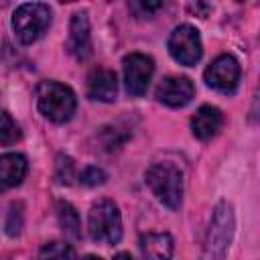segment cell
I'll use <instances>...</instances> for the list:
<instances>
[{
  "mask_svg": "<svg viewBox=\"0 0 260 260\" xmlns=\"http://www.w3.org/2000/svg\"><path fill=\"white\" fill-rule=\"evenodd\" d=\"M26 175V158L18 152H6L0 156V191H8L22 183Z\"/></svg>",
  "mask_w": 260,
  "mask_h": 260,
  "instance_id": "5bb4252c",
  "label": "cell"
},
{
  "mask_svg": "<svg viewBox=\"0 0 260 260\" xmlns=\"http://www.w3.org/2000/svg\"><path fill=\"white\" fill-rule=\"evenodd\" d=\"M51 24V10L43 2L20 4L12 14V28L22 45L39 41Z\"/></svg>",
  "mask_w": 260,
  "mask_h": 260,
  "instance_id": "5b68a950",
  "label": "cell"
},
{
  "mask_svg": "<svg viewBox=\"0 0 260 260\" xmlns=\"http://www.w3.org/2000/svg\"><path fill=\"white\" fill-rule=\"evenodd\" d=\"M140 252L144 260H171L175 244L167 232H148L140 236Z\"/></svg>",
  "mask_w": 260,
  "mask_h": 260,
  "instance_id": "7c38bea8",
  "label": "cell"
},
{
  "mask_svg": "<svg viewBox=\"0 0 260 260\" xmlns=\"http://www.w3.org/2000/svg\"><path fill=\"white\" fill-rule=\"evenodd\" d=\"M57 209H59L57 215H59V225H61V230H63L65 236H69L71 240H77L79 234H81V230H79L81 223H79V215H77L75 207H73L71 203H67V201H61Z\"/></svg>",
  "mask_w": 260,
  "mask_h": 260,
  "instance_id": "9a60e30c",
  "label": "cell"
},
{
  "mask_svg": "<svg viewBox=\"0 0 260 260\" xmlns=\"http://www.w3.org/2000/svg\"><path fill=\"white\" fill-rule=\"evenodd\" d=\"M162 6V2H138V4H132V8H142L144 12H152V10H158Z\"/></svg>",
  "mask_w": 260,
  "mask_h": 260,
  "instance_id": "ffe728a7",
  "label": "cell"
},
{
  "mask_svg": "<svg viewBox=\"0 0 260 260\" xmlns=\"http://www.w3.org/2000/svg\"><path fill=\"white\" fill-rule=\"evenodd\" d=\"M223 124V116L217 108L213 106H201L193 118H191V130H193V136L199 138V140H209L217 134V130L221 128Z\"/></svg>",
  "mask_w": 260,
  "mask_h": 260,
  "instance_id": "4fadbf2b",
  "label": "cell"
},
{
  "mask_svg": "<svg viewBox=\"0 0 260 260\" xmlns=\"http://www.w3.org/2000/svg\"><path fill=\"white\" fill-rule=\"evenodd\" d=\"M154 197L169 209H179L183 201V173L171 162H154L144 175Z\"/></svg>",
  "mask_w": 260,
  "mask_h": 260,
  "instance_id": "3957f363",
  "label": "cell"
},
{
  "mask_svg": "<svg viewBox=\"0 0 260 260\" xmlns=\"http://www.w3.org/2000/svg\"><path fill=\"white\" fill-rule=\"evenodd\" d=\"M122 69H124L126 91L134 98L144 95L146 89H148V83L152 79V73H154L152 59L148 55H142V53H130V55L124 57Z\"/></svg>",
  "mask_w": 260,
  "mask_h": 260,
  "instance_id": "52a82bcc",
  "label": "cell"
},
{
  "mask_svg": "<svg viewBox=\"0 0 260 260\" xmlns=\"http://www.w3.org/2000/svg\"><path fill=\"white\" fill-rule=\"evenodd\" d=\"M39 260H75V254H73L69 244H65V242H51V244H47L41 250Z\"/></svg>",
  "mask_w": 260,
  "mask_h": 260,
  "instance_id": "e0dca14e",
  "label": "cell"
},
{
  "mask_svg": "<svg viewBox=\"0 0 260 260\" xmlns=\"http://www.w3.org/2000/svg\"><path fill=\"white\" fill-rule=\"evenodd\" d=\"M114 260H134V258H132L128 252H120V254L114 256Z\"/></svg>",
  "mask_w": 260,
  "mask_h": 260,
  "instance_id": "44dd1931",
  "label": "cell"
},
{
  "mask_svg": "<svg viewBox=\"0 0 260 260\" xmlns=\"http://www.w3.org/2000/svg\"><path fill=\"white\" fill-rule=\"evenodd\" d=\"M169 53L181 65H187V67L195 65L201 59V53H203L199 30L191 24L177 26L169 37Z\"/></svg>",
  "mask_w": 260,
  "mask_h": 260,
  "instance_id": "8992f818",
  "label": "cell"
},
{
  "mask_svg": "<svg viewBox=\"0 0 260 260\" xmlns=\"http://www.w3.org/2000/svg\"><path fill=\"white\" fill-rule=\"evenodd\" d=\"M234 228H236V219L232 205L228 201H219L213 209L199 260H223L234 238Z\"/></svg>",
  "mask_w": 260,
  "mask_h": 260,
  "instance_id": "6da1fadb",
  "label": "cell"
},
{
  "mask_svg": "<svg viewBox=\"0 0 260 260\" xmlns=\"http://www.w3.org/2000/svg\"><path fill=\"white\" fill-rule=\"evenodd\" d=\"M195 93V87L191 83V79L187 77H179V75H171L165 77L158 87H156V100L169 108H183L191 102Z\"/></svg>",
  "mask_w": 260,
  "mask_h": 260,
  "instance_id": "9c48e42d",
  "label": "cell"
},
{
  "mask_svg": "<svg viewBox=\"0 0 260 260\" xmlns=\"http://www.w3.org/2000/svg\"><path fill=\"white\" fill-rule=\"evenodd\" d=\"M89 238L98 244H118L122 238V217L118 205L110 199H100L89 209Z\"/></svg>",
  "mask_w": 260,
  "mask_h": 260,
  "instance_id": "277c9868",
  "label": "cell"
},
{
  "mask_svg": "<svg viewBox=\"0 0 260 260\" xmlns=\"http://www.w3.org/2000/svg\"><path fill=\"white\" fill-rule=\"evenodd\" d=\"M106 179H108V175L100 167H87V169H83V173L79 177V181L83 185H87V187H98V185L106 183Z\"/></svg>",
  "mask_w": 260,
  "mask_h": 260,
  "instance_id": "d6986e66",
  "label": "cell"
},
{
  "mask_svg": "<svg viewBox=\"0 0 260 260\" xmlns=\"http://www.w3.org/2000/svg\"><path fill=\"white\" fill-rule=\"evenodd\" d=\"M20 140V128L18 124L12 120V116L4 110H0V144L2 146H10L14 142Z\"/></svg>",
  "mask_w": 260,
  "mask_h": 260,
  "instance_id": "2e32d148",
  "label": "cell"
},
{
  "mask_svg": "<svg viewBox=\"0 0 260 260\" xmlns=\"http://www.w3.org/2000/svg\"><path fill=\"white\" fill-rule=\"evenodd\" d=\"M55 179L61 185H69L73 179V160L69 156H59L57 158V171H55Z\"/></svg>",
  "mask_w": 260,
  "mask_h": 260,
  "instance_id": "ac0fdd59",
  "label": "cell"
},
{
  "mask_svg": "<svg viewBox=\"0 0 260 260\" xmlns=\"http://www.w3.org/2000/svg\"><path fill=\"white\" fill-rule=\"evenodd\" d=\"M81 260H102V258H98V256H91V254H89V256H85V258H81Z\"/></svg>",
  "mask_w": 260,
  "mask_h": 260,
  "instance_id": "7402d4cb",
  "label": "cell"
},
{
  "mask_svg": "<svg viewBox=\"0 0 260 260\" xmlns=\"http://www.w3.org/2000/svg\"><path fill=\"white\" fill-rule=\"evenodd\" d=\"M77 100L71 87L59 83V81H41L37 87V108L39 112L55 122V124H63L67 120H71L73 112H75Z\"/></svg>",
  "mask_w": 260,
  "mask_h": 260,
  "instance_id": "7a4b0ae2",
  "label": "cell"
},
{
  "mask_svg": "<svg viewBox=\"0 0 260 260\" xmlns=\"http://www.w3.org/2000/svg\"><path fill=\"white\" fill-rule=\"evenodd\" d=\"M118 93V81H116V73L106 69V67H98L89 73L87 77V95L91 100L98 102H114Z\"/></svg>",
  "mask_w": 260,
  "mask_h": 260,
  "instance_id": "8fae6325",
  "label": "cell"
},
{
  "mask_svg": "<svg viewBox=\"0 0 260 260\" xmlns=\"http://www.w3.org/2000/svg\"><path fill=\"white\" fill-rule=\"evenodd\" d=\"M203 77L211 89L219 93H234L240 81V63L232 55H219L207 65Z\"/></svg>",
  "mask_w": 260,
  "mask_h": 260,
  "instance_id": "ba28073f",
  "label": "cell"
},
{
  "mask_svg": "<svg viewBox=\"0 0 260 260\" xmlns=\"http://www.w3.org/2000/svg\"><path fill=\"white\" fill-rule=\"evenodd\" d=\"M69 53L77 61H85L91 57L93 45H91V35H89V20L85 12H75L69 24V41H67Z\"/></svg>",
  "mask_w": 260,
  "mask_h": 260,
  "instance_id": "30bf717a",
  "label": "cell"
}]
</instances>
